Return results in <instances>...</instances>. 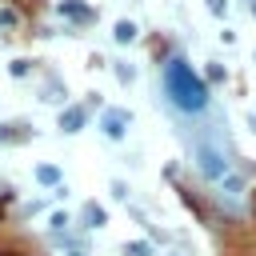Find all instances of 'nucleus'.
<instances>
[{
  "label": "nucleus",
  "mask_w": 256,
  "mask_h": 256,
  "mask_svg": "<svg viewBox=\"0 0 256 256\" xmlns=\"http://www.w3.org/2000/svg\"><path fill=\"white\" fill-rule=\"evenodd\" d=\"M164 92H168L172 108H180L188 116H196V112L208 108V84L192 72V64L184 56H172L164 64Z\"/></svg>",
  "instance_id": "1"
},
{
  "label": "nucleus",
  "mask_w": 256,
  "mask_h": 256,
  "mask_svg": "<svg viewBox=\"0 0 256 256\" xmlns=\"http://www.w3.org/2000/svg\"><path fill=\"white\" fill-rule=\"evenodd\" d=\"M192 160H196V172L216 188V184H224L232 172H236V156H232V148L220 140V136H200L196 144H192Z\"/></svg>",
  "instance_id": "2"
},
{
  "label": "nucleus",
  "mask_w": 256,
  "mask_h": 256,
  "mask_svg": "<svg viewBox=\"0 0 256 256\" xmlns=\"http://www.w3.org/2000/svg\"><path fill=\"white\" fill-rule=\"evenodd\" d=\"M128 124H132V116H128L124 108H108V112L100 116V132H104L108 140H124V136H128Z\"/></svg>",
  "instance_id": "3"
},
{
  "label": "nucleus",
  "mask_w": 256,
  "mask_h": 256,
  "mask_svg": "<svg viewBox=\"0 0 256 256\" xmlns=\"http://www.w3.org/2000/svg\"><path fill=\"white\" fill-rule=\"evenodd\" d=\"M84 120H88V112H84L80 104H68V108L60 112V132H68V136H72V132H80V128H84Z\"/></svg>",
  "instance_id": "4"
},
{
  "label": "nucleus",
  "mask_w": 256,
  "mask_h": 256,
  "mask_svg": "<svg viewBox=\"0 0 256 256\" xmlns=\"http://www.w3.org/2000/svg\"><path fill=\"white\" fill-rule=\"evenodd\" d=\"M80 220H84V228H104V224H108V212H104L100 204H84Z\"/></svg>",
  "instance_id": "5"
},
{
  "label": "nucleus",
  "mask_w": 256,
  "mask_h": 256,
  "mask_svg": "<svg viewBox=\"0 0 256 256\" xmlns=\"http://www.w3.org/2000/svg\"><path fill=\"white\" fill-rule=\"evenodd\" d=\"M136 32H140V28H136L132 20H116V24H112V40H116V44H132Z\"/></svg>",
  "instance_id": "6"
},
{
  "label": "nucleus",
  "mask_w": 256,
  "mask_h": 256,
  "mask_svg": "<svg viewBox=\"0 0 256 256\" xmlns=\"http://www.w3.org/2000/svg\"><path fill=\"white\" fill-rule=\"evenodd\" d=\"M36 180L48 184V188H60V168H56V164H40V168H36Z\"/></svg>",
  "instance_id": "7"
},
{
  "label": "nucleus",
  "mask_w": 256,
  "mask_h": 256,
  "mask_svg": "<svg viewBox=\"0 0 256 256\" xmlns=\"http://www.w3.org/2000/svg\"><path fill=\"white\" fill-rule=\"evenodd\" d=\"M112 68H116V80H120V84H132V80H136V68H132L128 60H116Z\"/></svg>",
  "instance_id": "8"
},
{
  "label": "nucleus",
  "mask_w": 256,
  "mask_h": 256,
  "mask_svg": "<svg viewBox=\"0 0 256 256\" xmlns=\"http://www.w3.org/2000/svg\"><path fill=\"white\" fill-rule=\"evenodd\" d=\"M124 256H152V244L148 240H132V244H124Z\"/></svg>",
  "instance_id": "9"
},
{
  "label": "nucleus",
  "mask_w": 256,
  "mask_h": 256,
  "mask_svg": "<svg viewBox=\"0 0 256 256\" xmlns=\"http://www.w3.org/2000/svg\"><path fill=\"white\" fill-rule=\"evenodd\" d=\"M208 80H212V84H224V80H228V72H224L220 60H208Z\"/></svg>",
  "instance_id": "10"
},
{
  "label": "nucleus",
  "mask_w": 256,
  "mask_h": 256,
  "mask_svg": "<svg viewBox=\"0 0 256 256\" xmlns=\"http://www.w3.org/2000/svg\"><path fill=\"white\" fill-rule=\"evenodd\" d=\"M48 224H52V232L60 236V232H68V224H72V220H68V212H52V216H48Z\"/></svg>",
  "instance_id": "11"
},
{
  "label": "nucleus",
  "mask_w": 256,
  "mask_h": 256,
  "mask_svg": "<svg viewBox=\"0 0 256 256\" xmlns=\"http://www.w3.org/2000/svg\"><path fill=\"white\" fill-rule=\"evenodd\" d=\"M60 12H68V16H76V20H84V16H88V12H84L80 4H72V0H64V4H60Z\"/></svg>",
  "instance_id": "12"
},
{
  "label": "nucleus",
  "mask_w": 256,
  "mask_h": 256,
  "mask_svg": "<svg viewBox=\"0 0 256 256\" xmlns=\"http://www.w3.org/2000/svg\"><path fill=\"white\" fill-rule=\"evenodd\" d=\"M8 72H12V76H28V72H32V60H12Z\"/></svg>",
  "instance_id": "13"
},
{
  "label": "nucleus",
  "mask_w": 256,
  "mask_h": 256,
  "mask_svg": "<svg viewBox=\"0 0 256 256\" xmlns=\"http://www.w3.org/2000/svg\"><path fill=\"white\" fill-rule=\"evenodd\" d=\"M208 12L224 20V16H228V0H208Z\"/></svg>",
  "instance_id": "14"
},
{
  "label": "nucleus",
  "mask_w": 256,
  "mask_h": 256,
  "mask_svg": "<svg viewBox=\"0 0 256 256\" xmlns=\"http://www.w3.org/2000/svg\"><path fill=\"white\" fill-rule=\"evenodd\" d=\"M16 24V12L12 8H0V28H12Z\"/></svg>",
  "instance_id": "15"
},
{
  "label": "nucleus",
  "mask_w": 256,
  "mask_h": 256,
  "mask_svg": "<svg viewBox=\"0 0 256 256\" xmlns=\"http://www.w3.org/2000/svg\"><path fill=\"white\" fill-rule=\"evenodd\" d=\"M44 100H52V104H60L64 96H60V88H56V84H48V88H44Z\"/></svg>",
  "instance_id": "16"
},
{
  "label": "nucleus",
  "mask_w": 256,
  "mask_h": 256,
  "mask_svg": "<svg viewBox=\"0 0 256 256\" xmlns=\"http://www.w3.org/2000/svg\"><path fill=\"white\" fill-rule=\"evenodd\" d=\"M112 196H116V200H124V196H128V188H124V180H112Z\"/></svg>",
  "instance_id": "17"
},
{
  "label": "nucleus",
  "mask_w": 256,
  "mask_h": 256,
  "mask_svg": "<svg viewBox=\"0 0 256 256\" xmlns=\"http://www.w3.org/2000/svg\"><path fill=\"white\" fill-rule=\"evenodd\" d=\"M68 256H88V252H84V248H72V252H68Z\"/></svg>",
  "instance_id": "18"
},
{
  "label": "nucleus",
  "mask_w": 256,
  "mask_h": 256,
  "mask_svg": "<svg viewBox=\"0 0 256 256\" xmlns=\"http://www.w3.org/2000/svg\"><path fill=\"white\" fill-rule=\"evenodd\" d=\"M248 124H252V128H256V116H248Z\"/></svg>",
  "instance_id": "19"
},
{
  "label": "nucleus",
  "mask_w": 256,
  "mask_h": 256,
  "mask_svg": "<svg viewBox=\"0 0 256 256\" xmlns=\"http://www.w3.org/2000/svg\"><path fill=\"white\" fill-rule=\"evenodd\" d=\"M252 16H256V0H252Z\"/></svg>",
  "instance_id": "20"
},
{
  "label": "nucleus",
  "mask_w": 256,
  "mask_h": 256,
  "mask_svg": "<svg viewBox=\"0 0 256 256\" xmlns=\"http://www.w3.org/2000/svg\"><path fill=\"white\" fill-rule=\"evenodd\" d=\"M168 256H176V252H168Z\"/></svg>",
  "instance_id": "21"
},
{
  "label": "nucleus",
  "mask_w": 256,
  "mask_h": 256,
  "mask_svg": "<svg viewBox=\"0 0 256 256\" xmlns=\"http://www.w3.org/2000/svg\"><path fill=\"white\" fill-rule=\"evenodd\" d=\"M252 56H256V52H252Z\"/></svg>",
  "instance_id": "22"
}]
</instances>
